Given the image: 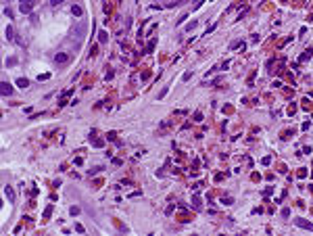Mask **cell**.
<instances>
[{"instance_id":"2e32d148","label":"cell","mask_w":313,"mask_h":236,"mask_svg":"<svg viewBox=\"0 0 313 236\" xmlns=\"http://www.w3.org/2000/svg\"><path fill=\"white\" fill-rule=\"evenodd\" d=\"M190 77H192V71H186V73H184V82H186V80H190Z\"/></svg>"},{"instance_id":"9c48e42d","label":"cell","mask_w":313,"mask_h":236,"mask_svg":"<svg viewBox=\"0 0 313 236\" xmlns=\"http://www.w3.org/2000/svg\"><path fill=\"white\" fill-rule=\"evenodd\" d=\"M240 46H242V40H236V42L230 44V50H236V48H240Z\"/></svg>"},{"instance_id":"7a4b0ae2","label":"cell","mask_w":313,"mask_h":236,"mask_svg":"<svg viewBox=\"0 0 313 236\" xmlns=\"http://www.w3.org/2000/svg\"><path fill=\"white\" fill-rule=\"evenodd\" d=\"M294 224H296L299 228H305V230H313V224H311V222H307V219H301V217H296V219H294Z\"/></svg>"},{"instance_id":"3957f363","label":"cell","mask_w":313,"mask_h":236,"mask_svg":"<svg viewBox=\"0 0 313 236\" xmlns=\"http://www.w3.org/2000/svg\"><path fill=\"white\" fill-rule=\"evenodd\" d=\"M0 86H2L0 90H2V94H4V96H11V94H13V86H11L8 82H2Z\"/></svg>"},{"instance_id":"7c38bea8","label":"cell","mask_w":313,"mask_h":236,"mask_svg":"<svg viewBox=\"0 0 313 236\" xmlns=\"http://www.w3.org/2000/svg\"><path fill=\"white\" fill-rule=\"evenodd\" d=\"M192 203H194V207H196V209H200V198H198V196H194V198H192Z\"/></svg>"},{"instance_id":"ba28073f","label":"cell","mask_w":313,"mask_h":236,"mask_svg":"<svg viewBox=\"0 0 313 236\" xmlns=\"http://www.w3.org/2000/svg\"><path fill=\"white\" fill-rule=\"evenodd\" d=\"M98 40H100V44H104V42L109 40V36H107V32H100V34H98Z\"/></svg>"},{"instance_id":"9a60e30c","label":"cell","mask_w":313,"mask_h":236,"mask_svg":"<svg viewBox=\"0 0 313 236\" xmlns=\"http://www.w3.org/2000/svg\"><path fill=\"white\" fill-rule=\"evenodd\" d=\"M63 2H65V0H50L52 6H59V4H63Z\"/></svg>"},{"instance_id":"52a82bcc","label":"cell","mask_w":313,"mask_h":236,"mask_svg":"<svg viewBox=\"0 0 313 236\" xmlns=\"http://www.w3.org/2000/svg\"><path fill=\"white\" fill-rule=\"evenodd\" d=\"M32 8H34V4H21V13H25V15H27Z\"/></svg>"},{"instance_id":"4fadbf2b","label":"cell","mask_w":313,"mask_h":236,"mask_svg":"<svg viewBox=\"0 0 313 236\" xmlns=\"http://www.w3.org/2000/svg\"><path fill=\"white\" fill-rule=\"evenodd\" d=\"M282 217H290V209H288V207L282 209Z\"/></svg>"},{"instance_id":"277c9868","label":"cell","mask_w":313,"mask_h":236,"mask_svg":"<svg viewBox=\"0 0 313 236\" xmlns=\"http://www.w3.org/2000/svg\"><path fill=\"white\" fill-rule=\"evenodd\" d=\"M54 61H56V63H67V61H69V54H63V52H59V54L54 56Z\"/></svg>"},{"instance_id":"30bf717a","label":"cell","mask_w":313,"mask_h":236,"mask_svg":"<svg viewBox=\"0 0 313 236\" xmlns=\"http://www.w3.org/2000/svg\"><path fill=\"white\" fill-rule=\"evenodd\" d=\"M194 27H196V21H190V23H188V25H186V32H192V29H194Z\"/></svg>"},{"instance_id":"5b68a950","label":"cell","mask_w":313,"mask_h":236,"mask_svg":"<svg viewBox=\"0 0 313 236\" xmlns=\"http://www.w3.org/2000/svg\"><path fill=\"white\" fill-rule=\"evenodd\" d=\"M71 13H73L75 17H82V6H77V4H73V6H71Z\"/></svg>"},{"instance_id":"8992f818","label":"cell","mask_w":313,"mask_h":236,"mask_svg":"<svg viewBox=\"0 0 313 236\" xmlns=\"http://www.w3.org/2000/svg\"><path fill=\"white\" fill-rule=\"evenodd\" d=\"M17 86H19V88H27V86H29V82H27L25 77H19V80H17Z\"/></svg>"},{"instance_id":"5bb4252c","label":"cell","mask_w":313,"mask_h":236,"mask_svg":"<svg viewBox=\"0 0 313 236\" xmlns=\"http://www.w3.org/2000/svg\"><path fill=\"white\" fill-rule=\"evenodd\" d=\"M4 190H6V196H8V198H11V201H13V198H15V194H13V190L8 188V186H6V188H4Z\"/></svg>"},{"instance_id":"e0dca14e","label":"cell","mask_w":313,"mask_h":236,"mask_svg":"<svg viewBox=\"0 0 313 236\" xmlns=\"http://www.w3.org/2000/svg\"><path fill=\"white\" fill-rule=\"evenodd\" d=\"M21 4H34V0H21Z\"/></svg>"},{"instance_id":"6da1fadb","label":"cell","mask_w":313,"mask_h":236,"mask_svg":"<svg viewBox=\"0 0 313 236\" xmlns=\"http://www.w3.org/2000/svg\"><path fill=\"white\" fill-rule=\"evenodd\" d=\"M71 34H73V38H75V40H80V42H82V40H84V34H86V25H84V23H82V25L77 23V25L71 29Z\"/></svg>"},{"instance_id":"8fae6325","label":"cell","mask_w":313,"mask_h":236,"mask_svg":"<svg viewBox=\"0 0 313 236\" xmlns=\"http://www.w3.org/2000/svg\"><path fill=\"white\" fill-rule=\"evenodd\" d=\"M6 38H8V40H13V38H15V32H13V27H8V29H6Z\"/></svg>"}]
</instances>
